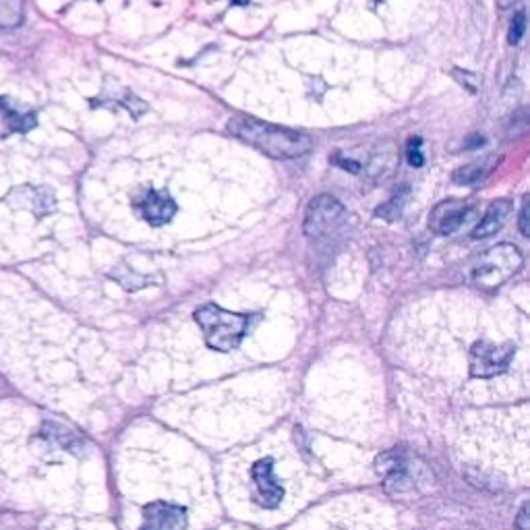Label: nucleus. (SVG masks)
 Wrapping results in <instances>:
<instances>
[{
  "label": "nucleus",
  "mask_w": 530,
  "mask_h": 530,
  "mask_svg": "<svg viewBox=\"0 0 530 530\" xmlns=\"http://www.w3.org/2000/svg\"><path fill=\"white\" fill-rule=\"evenodd\" d=\"M228 133L274 160L303 158L313 150V139L305 133L263 123L251 116H232Z\"/></svg>",
  "instance_id": "1"
},
{
  "label": "nucleus",
  "mask_w": 530,
  "mask_h": 530,
  "mask_svg": "<svg viewBox=\"0 0 530 530\" xmlns=\"http://www.w3.org/2000/svg\"><path fill=\"white\" fill-rule=\"evenodd\" d=\"M195 321L203 330L205 344L220 352L239 348L251 328V317L243 313H232L218 305H203L195 311Z\"/></svg>",
  "instance_id": "2"
},
{
  "label": "nucleus",
  "mask_w": 530,
  "mask_h": 530,
  "mask_svg": "<svg viewBox=\"0 0 530 530\" xmlns=\"http://www.w3.org/2000/svg\"><path fill=\"white\" fill-rule=\"evenodd\" d=\"M522 268V253L514 245H497L485 251L470 270L475 286L495 290L514 278Z\"/></svg>",
  "instance_id": "3"
},
{
  "label": "nucleus",
  "mask_w": 530,
  "mask_h": 530,
  "mask_svg": "<svg viewBox=\"0 0 530 530\" xmlns=\"http://www.w3.org/2000/svg\"><path fill=\"white\" fill-rule=\"evenodd\" d=\"M344 218V205L328 193L315 195L305 210V220H303V232L307 239L319 241L323 237L332 234Z\"/></svg>",
  "instance_id": "4"
},
{
  "label": "nucleus",
  "mask_w": 530,
  "mask_h": 530,
  "mask_svg": "<svg viewBox=\"0 0 530 530\" xmlns=\"http://www.w3.org/2000/svg\"><path fill=\"white\" fill-rule=\"evenodd\" d=\"M516 355V346L512 342L493 344L487 340L477 342L470 348V375L489 379L508 371Z\"/></svg>",
  "instance_id": "5"
},
{
  "label": "nucleus",
  "mask_w": 530,
  "mask_h": 530,
  "mask_svg": "<svg viewBox=\"0 0 530 530\" xmlns=\"http://www.w3.org/2000/svg\"><path fill=\"white\" fill-rule=\"evenodd\" d=\"M473 214H475L473 205H468L466 201L460 199L441 201L429 214V228L435 234H441V237H450V234L458 232Z\"/></svg>",
  "instance_id": "6"
},
{
  "label": "nucleus",
  "mask_w": 530,
  "mask_h": 530,
  "mask_svg": "<svg viewBox=\"0 0 530 530\" xmlns=\"http://www.w3.org/2000/svg\"><path fill=\"white\" fill-rule=\"evenodd\" d=\"M251 477L255 483V502L268 510L278 508L284 499V487L274 479V460H257L251 468Z\"/></svg>",
  "instance_id": "7"
},
{
  "label": "nucleus",
  "mask_w": 530,
  "mask_h": 530,
  "mask_svg": "<svg viewBox=\"0 0 530 530\" xmlns=\"http://www.w3.org/2000/svg\"><path fill=\"white\" fill-rule=\"evenodd\" d=\"M13 210H29L36 218H44L56 210V197L48 187H15L5 197Z\"/></svg>",
  "instance_id": "8"
},
{
  "label": "nucleus",
  "mask_w": 530,
  "mask_h": 530,
  "mask_svg": "<svg viewBox=\"0 0 530 530\" xmlns=\"http://www.w3.org/2000/svg\"><path fill=\"white\" fill-rule=\"evenodd\" d=\"M38 127V114L34 108L17 104V100L0 96V139L13 133H29Z\"/></svg>",
  "instance_id": "9"
},
{
  "label": "nucleus",
  "mask_w": 530,
  "mask_h": 530,
  "mask_svg": "<svg viewBox=\"0 0 530 530\" xmlns=\"http://www.w3.org/2000/svg\"><path fill=\"white\" fill-rule=\"evenodd\" d=\"M133 205L141 218L152 226H164L176 216V201L162 191H143L135 197Z\"/></svg>",
  "instance_id": "10"
},
{
  "label": "nucleus",
  "mask_w": 530,
  "mask_h": 530,
  "mask_svg": "<svg viewBox=\"0 0 530 530\" xmlns=\"http://www.w3.org/2000/svg\"><path fill=\"white\" fill-rule=\"evenodd\" d=\"M187 510L168 502H152L143 508V524L139 530H185Z\"/></svg>",
  "instance_id": "11"
},
{
  "label": "nucleus",
  "mask_w": 530,
  "mask_h": 530,
  "mask_svg": "<svg viewBox=\"0 0 530 530\" xmlns=\"http://www.w3.org/2000/svg\"><path fill=\"white\" fill-rule=\"evenodd\" d=\"M377 470H379V475H384L386 479L384 483L388 491H404L412 485L408 477V464L404 460V454L398 450L379 456Z\"/></svg>",
  "instance_id": "12"
},
{
  "label": "nucleus",
  "mask_w": 530,
  "mask_h": 530,
  "mask_svg": "<svg viewBox=\"0 0 530 530\" xmlns=\"http://www.w3.org/2000/svg\"><path fill=\"white\" fill-rule=\"evenodd\" d=\"M510 210H512V201H510V199H497V201H493V203L489 205V210L485 212L483 220L477 224V228L473 230V234H470V237L477 239V241H479V239H489V237H493V234H495L499 228H502V224H504V220L508 218Z\"/></svg>",
  "instance_id": "13"
},
{
  "label": "nucleus",
  "mask_w": 530,
  "mask_h": 530,
  "mask_svg": "<svg viewBox=\"0 0 530 530\" xmlns=\"http://www.w3.org/2000/svg\"><path fill=\"white\" fill-rule=\"evenodd\" d=\"M396 162H398V154H396V147L392 143H384L379 145L377 150L371 154L369 164H367V176L373 183L379 181H386L388 176L396 170Z\"/></svg>",
  "instance_id": "14"
},
{
  "label": "nucleus",
  "mask_w": 530,
  "mask_h": 530,
  "mask_svg": "<svg viewBox=\"0 0 530 530\" xmlns=\"http://www.w3.org/2000/svg\"><path fill=\"white\" fill-rule=\"evenodd\" d=\"M499 164V156H485L479 158L475 162H470L458 170H454V183L458 185H475L479 181H483L487 174H491V170Z\"/></svg>",
  "instance_id": "15"
},
{
  "label": "nucleus",
  "mask_w": 530,
  "mask_h": 530,
  "mask_svg": "<svg viewBox=\"0 0 530 530\" xmlns=\"http://www.w3.org/2000/svg\"><path fill=\"white\" fill-rule=\"evenodd\" d=\"M408 199H410V189L408 187L396 189L394 195L386 203H381L379 208L375 210V216L381 218V220H386V222L398 220L402 216V212H404V205H406Z\"/></svg>",
  "instance_id": "16"
},
{
  "label": "nucleus",
  "mask_w": 530,
  "mask_h": 530,
  "mask_svg": "<svg viewBox=\"0 0 530 530\" xmlns=\"http://www.w3.org/2000/svg\"><path fill=\"white\" fill-rule=\"evenodd\" d=\"M25 21V0H0V29H15Z\"/></svg>",
  "instance_id": "17"
},
{
  "label": "nucleus",
  "mask_w": 530,
  "mask_h": 530,
  "mask_svg": "<svg viewBox=\"0 0 530 530\" xmlns=\"http://www.w3.org/2000/svg\"><path fill=\"white\" fill-rule=\"evenodd\" d=\"M406 160L410 166L421 168L425 164L423 156V139L421 137H410L406 143Z\"/></svg>",
  "instance_id": "18"
},
{
  "label": "nucleus",
  "mask_w": 530,
  "mask_h": 530,
  "mask_svg": "<svg viewBox=\"0 0 530 530\" xmlns=\"http://www.w3.org/2000/svg\"><path fill=\"white\" fill-rule=\"evenodd\" d=\"M524 32H526V13H524V9H520V11L514 15L512 23H510L508 42H510L512 46H518L520 40H522V36H524Z\"/></svg>",
  "instance_id": "19"
},
{
  "label": "nucleus",
  "mask_w": 530,
  "mask_h": 530,
  "mask_svg": "<svg viewBox=\"0 0 530 530\" xmlns=\"http://www.w3.org/2000/svg\"><path fill=\"white\" fill-rule=\"evenodd\" d=\"M454 77L466 87V90H468L470 94H477V92H479V85H481L479 75L470 73V71H462V69H454Z\"/></svg>",
  "instance_id": "20"
},
{
  "label": "nucleus",
  "mask_w": 530,
  "mask_h": 530,
  "mask_svg": "<svg viewBox=\"0 0 530 530\" xmlns=\"http://www.w3.org/2000/svg\"><path fill=\"white\" fill-rule=\"evenodd\" d=\"M332 162H334L336 166H340L342 170H348V172H352V174H359V172L363 170L361 162H357V160H352V158H344V156H340V154L332 156Z\"/></svg>",
  "instance_id": "21"
},
{
  "label": "nucleus",
  "mask_w": 530,
  "mask_h": 530,
  "mask_svg": "<svg viewBox=\"0 0 530 530\" xmlns=\"http://www.w3.org/2000/svg\"><path fill=\"white\" fill-rule=\"evenodd\" d=\"M518 228H520V232H522V237H524V239L530 237V230H528V197H524V205H522V210H520Z\"/></svg>",
  "instance_id": "22"
},
{
  "label": "nucleus",
  "mask_w": 530,
  "mask_h": 530,
  "mask_svg": "<svg viewBox=\"0 0 530 530\" xmlns=\"http://www.w3.org/2000/svg\"><path fill=\"white\" fill-rule=\"evenodd\" d=\"M516 526H518V530H528V504L522 506L518 520H516Z\"/></svg>",
  "instance_id": "23"
},
{
  "label": "nucleus",
  "mask_w": 530,
  "mask_h": 530,
  "mask_svg": "<svg viewBox=\"0 0 530 530\" xmlns=\"http://www.w3.org/2000/svg\"><path fill=\"white\" fill-rule=\"evenodd\" d=\"M470 143H464V150H475V147H481L485 143L483 137H470Z\"/></svg>",
  "instance_id": "24"
},
{
  "label": "nucleus",
  "mask_w": 530,
  "mask_h": 530,
  "mask_svg": "<svg viewBox=\"0 0 530 530\" xmlns=\"http://www.w3.org/2000/svg\"><path fill=\"white\" fill-rule=\"evenodd\" d=\"M518 3H520V0H497V7L502 9V11H508V9H512L514 5H518Z\"/></svg>",
  "instance_id": "25"
}]
</instances>
